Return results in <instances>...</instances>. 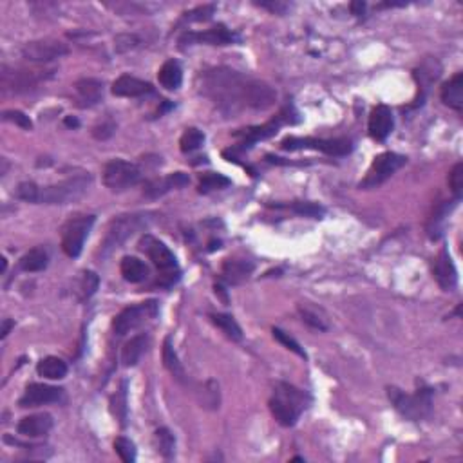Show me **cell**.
Instances as JSON below:
<instances>
[{
  "label": "cell",
  "mask_w": 463,
  "mask_h": 463,
  "mask_svg": "<svg viewBox=\"0 0 463 463\" xmlns=\"http://www.w3.org/2000/svg\"><path fill=\"white\" fill-rule=\"evenodd\" d=\"M235 40H237V36L230 31V29H226L225 26H216L203 33L187 31L180 38V44H183V45H192V44L228 45V44H234Z\"/></svg>",
  "instance_id": "2e32d148"
},
{
  "label": "cell",
  "mask_w": 463,
  "mask_h": 463,
  "mask_svg": "<svg viewBox=\"0 0 463 463\" xmlns=\"http://www.w3.org/2000/svg\"><path fill=\"white\" fill-rule=\"evenodd\" d=\"M214 13H216V6L214 4L199 6V8L192 9L189 13H185L183 20L185 22H205V20H210Z\"/></svg>",
  "instance_id": "f6af8a7d"
},
{
  "label": "cell",
  "mask_w": 463,
  "mask_h": 463,
  "mask_svg": "<svg viewBox=\"0 0 463 463\" xmlns=\"http://www.w3.org/2000/svg\"><path fill=\"white\" fill-rule=\"evenodd\" d=\"M38 192H40V187H38V185L33 183V181H24V183H20L17 187L15 196H17L18 199H22V201L36 203L38 201Z\"/></svg>",
  "instance_id": "ee69618b"
},
{
  "label": "cell",
  "mask_w": 463,
  "mask_h": 463,
  "mask_svg": "<svg viewBox=\"0 0 463 463\" xmlns=\"http://www.w3.org/2000/svg\"><path fill=\"white\" fill-rule=\"evenodd\" d=\"M140 250L149 257L152 265L157 268V272H159V281L157 283L162 284V286L168 288V286L180 281V265H178L175 256L168 250L165 243L147 234L141 237Z\"/></svg>",
  "instance_id": "277c9868"
},
{
  "label": "cell",
  "mask_w": 463,
  "mask_h": 463,
  "mask_svg": "<svg viewBox=\"0 0 463 463\" xmlns=\"http://www.w3.org/2000/svg\"><path fill=\"white\" fill-rule=\"evenodd\" d=\"M13 326H15L13 320H11V319H4V322H2V335H0V337H2V338L8 337L9 329L13 328Z\"/></svg>",
  "instance_id": "f5cc1de1"
},
{
  "label": "cell",
  "mask_w": 463,
  "mask_h": 463,
  "mask_svg": "<svg viewBox=\"0 0 463 463\" xmlns=\"http://www.w3.org/2000/svg\"><path fill=\"white\" fill-rule=\"evenodd\" d=\"M65 125H68V127H78V125H80V123H78L77 118L68 116V118H65Z\"/></svg>",
  "instance_id": "db71d44e"
},
{
  "label": "cell",
  "mask_w": 463,
  "mask_h": 463,
  "mask_svg": "<svg viewBox=\"0 0 463 463\" xmlns=\"http://www.w3.org/2000/svg\"><path fill=\"white\" fill-rule=\"evenodd\" d=\"M100 286V277L95 272H84L78 283V292H80V299H89L96 293Z\"/></svg>",
  "instance_id": "74e56055"
},
{
  "label": "cell",
  "mask_w": 463,
  "mask_h": 463,
  "mask_svg": "<svg viewBox=\"0 0 463 463\" xmlns=\"http://www.w3.org/2000/svg\"><path fill=\"white\" fill-rule=\"evenodd\" d=\"M350 8L353 15H362L366 11V2H351Z\"/></svg>",
  "instance_id": "816d5d0a"
},
{
  "label": "cell",
  "mask_w": 463,
  "mask_h": 463,
  "mask_svg": "<svg viewBox=\"0 0 463 463\" xmlns=\"http://www.w3.org/2000/svg\"><path fill=\"white\" fill-rule=\"evenodd\" d=\"M80 107H93L104 100V81L96 78H81L74 84Z\"/></svg>",
  "instance_id": "7402d4cb"
},
{
  "label": "cell",
  "mask_w": 463,
  "mask_h": 463,
  "mask_svg": "<svg viewBox=\"0 0 463 463\" xmlns=\"http://www.w3.org/2000/svg\"><path fill=\"white\" fill-rule=\"evenodd\" d=\"M281 149L284 150H301L313 149L328 156H347L353 149L350 140L337 138V140H317V138H297V136H288L281 141Z\"/></svg>",
  "instance_id": "7c38bea8"
},
{
  "label": "cell",
  "mask_w": 463,
  "mask_h": 463,
  "mask_svg": "<svg viewBox=\"0 0 463 463\" xmlns=\"http://www.w3.org/2000/svg\"><path fill=\"white\" fill-rule=\"evenodd\" d=\"M308 407V395L288 382H277L274 387V396L270 398V411L274 418L284 425L292 427Z\"/></svg>",
  "instance_id": "7a4b0ae2"
},
{
  "label": "cell",
  "mask_w": 463,
  "mask_h": 463,
  "mask_svg": "<svg viewBox=\"0 0 463 463\" xmlns=\"http://www.w3.org/2000/svg\"><path fill=\"white\" fill-rule=\"evenodd\" d=\"M190 183V178L185 172H174V174H168L165 178H159V180H152L145 185V196L149 199H157L168 194L171 190L183 189Z\"/></svg>",
  "instance_id": "e0dca14e"
},
{
  "label": "cell",
  "mask_w": 463,
  "mask_h": 463,
  "mask_svg": "<svg viewBox=\"0 0 463 463\" xmlns=\"http://www.w3.org/2000/svg\"><path fill=\"white\" fill-rule=\"evenodd\" d=\"M299 315H301V319L304 320L308 326L319 329V331H326V329L329 328L328 319H326V315L322 313V310L311 306V304H299Z\"/></svg>",
  "instance_id": "d6a6232c"
},
{
  "label": "cell",
  "mask_w": 463,
  "mask_h": 463,
  "mask_svg": "<svg viewBox=\"0 0 463 463\" xmlns=\"http://www.w3.org/2000/svg\"><path fill=\"white\" fill-rule=\"evenodd\" d=\"M63 395V389L47 384H29L24 391L22 398L18 400L20 407H36V405H45L58 402Z\"/></svg>",
  "instance_id": "9a60e30c"
},
{
  "label": "cell",
  "mask_w": 463,
  "mask_h": 463,
  "mask_svg": "<svg viewBox=\"0 0 463 463\" xmlns=\"http://www.w3.org/2000/svg\"><path fill=\"white\" fill-rule=\"evenodd\" d=\"M460 199H455V201H446L441 203V205H438L437 208H434V212H432V216L429 217L427 221V235L431 239H438L441 235V230H444V225H446V219L447 216L450 214V210L456 207V203H458Z\"/></svg>",
  "instance_id": "83f0119b"
},
{
  "label": "cell",
  "mask_w": 463,
  "mask_h": 463,
  "mask_svg": "<svg viewBox=\"0 0 463 463\" xmlns=\"http://www.w3.org/2000/svg\"><path fill=\"white\" fill-rule=\"evenodd\" d=\"M257 6H261V8L265 9H270L274 13H284L286 8H288V6L281 4V2H257Z\"/></svg>",
  "instance_id": "f907efd6"
},
{
  "label": "cell",
  "mask_w": 463,
  "mask_h": 463,
  "mask_svg": "<svg viewBox=\"0 0 463 463\" xmlns=\"http://www.w3.org/2000/svg\"><path fill=\"white\" fill-rule=\"evenodd\" d=\"M157 80L165 89L175 91L180 89L181 81H183V71L181 65L175 60H166L162 65L159 72H157Z\"/></svg>",
  "instance_id": "f1b7e54d"
},
{
  "label": "cell",
  "mask_w": 463,
  "mask_h": 463,
  "mask_svg": "<svg viewBox=\"0 0 463 463\" xmlns=\"http://www.w3.org/2000/svg\"><path fill=\"white\" fill-rule=\"evenodd\" d=\"M95 221L96 216L93 214H77V216L69 217L68 223L62 226V250L65 252V256H80Z\"/></svg>",
  "instance_id": "9c48e42d"
},
{
  "label": "cell",
  "mask_w": 463,
  "mask_h": 463,
  "mask_svg": "<svg viewBox=\"0 0 463 463\" xmlns=\"http://www.w3.org/2000/svg\"><path fill=\"white\" fill-rule=\"evenodd\" d=\"M288 208H292V210L295 212V214H299V216L313 217V219H320V217L326 214V210H324L320 205H317V203H310V201L293 203V205H290Z\"/></svg>",
  "instance_id": "ab89813d"
},
{
  "label": "cell",
  "mask_w": 463,
  "mask_h": 463,
  "mask_svg": "<svg viewBox=\"0 0 463 463\" xmlns=\"http://www.w3.org/2000/svg\"><path fill=\"white\" fill-rule=\"evenodd\" d=\"M149 93H152V86L149 81L140 80L131 74H123L113 84V95L120 96V98H138V96L149 95Z\"/></svg>",
  "instance_id": "ffe728a7"
},
{
  "label": "cell",
  "mask_w": 463,
  "mask_h": 463,
  "mask_svg": "<svg viewBox=\"0 0 463 463\" xmlns=\"http://www.w3.org/2000/svg\"><path fill=\"white\" fill-rule=\"evenodd\" d=\"M51 71H42V69H11L8 65H2L0 69V91L4 95H22L29 91L36 89L42 81L53 77Z\"/></svg>",
  "instance_id": "52a82bcc"
},
{
  "label": "cell",
  "mask_w": 463,
  "mask_h": 463,
  "mask_svg": "<svg viewBox=\"0 0 463 463\" xmlns=\"http://www.w3.org/2000/svg\"><path fill=\"white\" fill-rule=\"evenodd\" d=\"M387 396L396 411L409 420L427 418L432 409V393L429 387H420L414 395H405L398 387H387Z\"/></svg>",
  "instance_id": "8992f818"
},
{
  "label": "cell",
  "mask_w": 463,
  "mask_h": 463,
  "mask_svg": "<svg viewBox=\"0 0 463 463\" xmlns=\"http://www.w3.org/2000/svg\"><path fill=\"white\" fill-rule=\"evenodd\" d=\"M441 102L447 107L462 111L463 109V72H456L455 77L441 87Z\"/></svg>",
  "instance_id": "cb8c5ba5"
},
{
  "label": "cell",
  "mask_w": 463,
  "mask_h": 463,
  "mask_svg": "<svg viewBox=\"0 0 463 463\" xmlns=\"http://www.w3.org/2000/svg\"><path fill=\"white\" fill-rule=\"evenodd\" d=\"M440 74H441V65L437 58L423 60L422 65L414 71V78L418 81V86L420 89L423 91V95L427 93L429 86H432V84L440 78Z\"/></svg>",
  "instance_id": "4316f807"
},
{
  "label": "cell",
  "mask_w": 463,
  "mask_h": 463,
  "mask_svg": "<svg viewBox=\"0 0 463 463\" xmlns=\"http://www.w3.org/2000/svg\"><path fill=\"white\" fill-rule=\"evenodd\" d=\"M120 272H122L123 279L132 284L143 283V281L149 277V268H147V265H145L143 261H140L138 257L131 256L123 257L122 265H120Z\"/></svg>",
  "instance_id": "484cf974"
},
{
  "label": "cell",
  "mask_w": 463,
  "mask_h": 463,
  "mask_svg": "<svg viewBox=\"0 0 463 463\" xmlns=\"http://www.w3.org/2000/svg\"><path fill=\"white\" fill-rule=\"evenodd\" d=\"M292 116H297V114L293 113L292 107H286L284 111H281L277 116L272 118L270 122H266L265 125L252 127V129H246L244 132H235V136H243L244 138L243 143H241V147H237V149L234 150H225V157H228L230 162H232V157H234L237 152L248 149V147H252V145L257 143V141L266 140V138H272V136L277 134L284 123H297L299 122L297 118Z\"/></svg>",
  "instance_id": "ba28073f"
},
{
  "label": "cell",
  "mask_w": 463,
  "mask_h": 463,
  "mask_svg": "<svg viewBox=\"0 0 463 463\" xmlns=\"http://www.w3.org/2000/svg\"><path fill=\"white\" fill-rule=\"evenodd\" d=\"M114 450H116V455L125 463H132L136 460V446L129 438L118 437L116 440H114Z\"/></svg>",
  "instance_id": "60d3db41"
},
{
  "label": "cell",
  "mask_w": 463,
  "mask_h": 463,
  "mask_svg": "<svg viewBox=\"0 0 463 463\" xmlns=\"http://www.w3.org/2000/svg\"><path fill=\"white\" fill-rule=\"evenodd\" d=\"M154 444H156V449L157 453L163 456V458H172L175 453V438L174 434H172L168 429L162 427L157 429L156 432H154Z\"/></svg>",
  "instance_id": "e575fe53"
},
{
  "label": "cell",
  "mask_w": 463,
  "mask_h": 463,
  "mask_svg": "<svg viewBox=\"0 0 463 463\" xmlns=\"http://www.w3.org/2000/svg\"><path fill=\"white\" fill-rule=\"evenodd\" d=\"M2 120H4V122L15 123V125L18 127H22L26 131H31L33 129V122L29 120V116H26V114L20 113V111H6V113L2 114Z\"/></svg>",
  "instance_id": "c3c4849f"
},
{
  "label": "cell",
  "mask_w": 463,
  "mask_h": 463,
  "mask_svg": "<svg viewBox=\"0 0 463 463\" xmlns=\"http://www.w3.org/2000/svg\"><path fill=\"white\" fill-rule=\"evenodd\" d=\"M111 409L113 413L116 414V418L122 422V425L125 423L127 420V389H125V382L122 384V389L113 396V400H111Z\"/></svg>",
  "instance_id": "b9f144b4"
},
{
  "label": "cell",
  "mask_w": 463,
  "mask_h": 463,
  "mask_svg": "<svg viewBox=\"0 0 463 463\" xmlns=\"http://www.w3.org/2000/svg\"><path fill=\"white\" fill-rule=\"evenodd\" d=\"M253 272V262L246 259H226L221 268V277L228 284H241Z\"/></svg>",
  "instance_id": "603a6c76"
},
{
  "label": "cell",
  "mask_w": 463,
  "mask_h": 463,
  "mask_svg": "<svg viewBox=\"0 0 463 463\" xmlns=\"http://www.w3.org/2000/svg\"><path fill=\"white\" fill-rule=\"evenodd\" d=\"M149 347V335H145V333H140V335H136L132 337L131 340L127 342L125 347L122 351V362L123 366L127 368H132L140 362V359L143 356V353Z\"/></svg>",
  "instance_id": "d4e9b609"
},
{
  "label": "cell",
  "mask_w": 463,
  "mask_h": 463,
  "mask_svg": "<svg viewBox=\"0 0 463 463\" xmlns=\"http://www.w3.org/2000/svg\"><path fill=\"white\" fill-rule=\"evenodd\" d=\"M159 311L156 301H145L140 304H134V306H127L125 310H122L120 313L114 317L113 320V329L118 337H123L132 329L140 328L141 324H145L147 320L154 319Z\"/></svg>",
  "instance_id": "8fae6325"
},
{
  "label": "cell",
  "mask_w": 463,
  "mask_h": 463,
  "mask_svg": "<svg viewBox=\"0 0 463 463\" xmlns=\"http://www.w3.org/2000/svg\"><path fill=\"white\" fill-rule=\"evenodd\" d=\"M230 185H232V181H230L228 178H225L223 174L208 172V174H203L201 178H199L198 190L201 194H210V192H214V190L226 189V187H230Z\"/></svg>",
  "instance_id": "d590c367"
},
{
  "label": "cell",
  "mask_w": 463,
  "mask_h": 463,
  "mask_svg": "<svg viewBox=\"0 0 463 463\" xmlns=\"http://www.w3.org/2000/svg\"><path fill=\"white\" fill-rule=\"evenodd\" d=\"M140 44V38L136 35H118L114 38V49L118 53H125V51L134 49L136 45Z\"/></svg>",
  "instance_id": "681fc988"
},
{
  "label": "cell",
  "mask_w": 463,
  "mask_h": 463,
  "mask_svg": "<svg viewBox=\"0 0 463 463\" xmlns=\"http://www.w3.org/2000/svg\"><path fill=\"white\" fill-rule=\"evenodd\" d=\"M201 404L203 407H210V409H217L219 407V384L216 380H208L201 389Z\"/></svg>",
  "instance_id": "f35d334b"
},
{
  "label": "cell",
  "mask_w": 463,
  "mask_h": 463,
  "mask_svg": "<svg viewBox=\"0 0 463 463\" xmlns=\"http://www.w3.org/2000/svg\"><path fill=\"white\" fill-rule=\"evenodd\" d=\"M53 429V418L51 414L40 413V414H31V416H24L17 425L18 434L27 438H40L45 437L47 432Z\"/></svg>",
  "instance_id": "44dd1931"
},
{
  "label": "cell",
  "mask_w": 463,
  "mask_h": 463,
  "mask_svg": "<svg viewBox=\"0 0 463 463\" xmlns=\"http://www.w3.org/2000/svg\"><path fill=\"white\" fill-rule=\"evenodd\" d=\"M199 93L212 100L221 113L237 114L243 109L266 111L275 105L277 93L266 81L244 77L230 68L203 71L198 78Z\"/></svg>",
  "instance_id": "6da1fadb"
},
{
  "label": "cell",
  "mask_w": 463,
  "mask_h": 463,
  "mask_svg": "<svg viewBox=\"0 0 463 463\" xmlns=\"http://www.w3.org/2000/svg\"><path fill=\"white\" fill-rule=\"evenodd\" d=\"M47 262H49V256H47L44 248H33V250H29V252L22 256V259H20V268H22L24 272L35 274V272L45 270Z\"/></svg>",
  "instance_id": "4dcf8cb0"
},
{
  "label": "cell",
  "mask_w": 463,
  "mask_h": 463,
  "mask_svg": "<svg viewBox=\"0 0 463 463\" xmlns=\"http://www.w3.org/2000/svg\"><path fill=\"white\" fill-rule=\"evenodd\" d=\"M432 275H434V279L440 284L441 290L450 292V290L456 288V284H458V274H456V268L455 265H453V259H450L447 248H441V252L438 253L434 268H432Z\"/></svg>",
  "instance_id": "ac0fdd59"
},
{
  "label": "cell",
  "mask_w": 463,
  "mask_h": 463,
  "mask_svg": "<svg viewBox=\"0 0 463 463\" xmlns=\"http://www.w3.org/2000/svg\"><path fill=\"white\" fill-rule=\"evenodd\" d=\"M69 53L68 44H63L54 38H44V40H33L27 42L22 47V56L27 62L45 63L51 60L62 58Z\"/></svg>",
  "instance_id": "5bb4252c"
},
{
  "label": "cell",
  "mask_w": 463,
  "mask_h": 463,
  "mask_svg": "<svg viewBox=\"0 0 463 463\" xmlns=\"http://www.w3.org/2000/svg\"><path fill=\"white\" fill-rule=\"evenodd\" d=\"M212 322L216 324L217 328H219L221 331L225 333V335L230 338V340L239 342V340H241V338H243V331H241V326H239V324L235 322V319H234V317H232V315H226V313L212 315Z\"/></svg>",
  "instance_id": "836d02e7"
},
{
  "label": "cell",
  "mask_w": 463,
  "mask_h": 463,
  "mask_svg": "<svg viewBox=\"0 0 463 463\" xmlns=\"http://www.w3.org/2000/svg\"><path fill=\"white\" fill-rule=\"evenodd\" d=\"M91 183H93V175L89 172H78V174L69 175L58 183L40 187L36 203H40V205H69V203L84 198Z\"/></svg>",
  "instance_id": "3957f363"
},
{
  "label": "cell",
  "mask_w": 463,
  "mask_h": 463,
  "mask_svg": "<svg viewBox=\"0 0 463 463\" xmlns=\"http://www.w3.org/2000/svg\"><path fill=\"white\" fill-rule=\"evenodd\" d=\"M104 185L113 192H123L140 183L141 168L125 159H111L104 166Z\"/></svg>",
  "instance_id": "30bf717a"
},
{
  "label": "cell",
  "mask_w": 463,
  "mask_h": 463,
  "mask_svg": "<svg viewBox=\"0 0 463 463\" xmlns=\"http://www.w3.org/2000/svg\"><path fill=\"white\" fill-rule=\"evenodd\" d=\"M203 143H205V134H203L201 131H198V129H187V131L183 132V136H181L180 149L181 152L189 154L194 152V150H198Z\"/></svg>",
  "instance_id": "8d00e7d4"
},
{
  "label": "cell",
  "mask_w": 463,
  "mask_h": 463,
  "mask_svg": "<svg viewBox=\"0 0 463 463\" xmlns=\"http://www.w3.org/2000/svg\"><path fill=\"white\" fill-rule=\"evenodd\" d=\"M149 223V214H125V216H120L111 221L107 234H105L104 241L100 244L102 246L100 248L102 256L107 257L109 253H113L116 248H120L125 243L127 239L132 237L138 230L145 228Z\"/></svg>",
  "instance_id": "5b68a950"
},
{
  "label": "cell",
  "mask_w": 463,
  "mask_h": 463,
  "mask_svg": "<svg viewBox=\"0 0 463 463\" xmlns=\"http://www.w3.org/2000/svg\"><path fill=\"white\" fill-rule=\"evenodd\" d=\"M163 364H165V368L171 371V375L178 382H185V380H187V378H185L187 375H185L183 366H181L180 359H178L174 347H172L171 337H166L165 342H163Z\"/></svg>",
  "instance_id": "1f68e13d"
},
{
  "label": "cell",
  "mask_w": 463,
  "mask_h": 463,
  "mask_svg": "<svg viewBox=\"0 0 463 463\" xmlns=\"http://www.w3.org/2000/svg\"><path fill=\"white\" fill-rule=\"evenodd\" d=\"M272 333H274L275 340H279L281 344H283V346L286 347V350L293 351L295 355L302 356V359H306V351L302 350L301 344H299V342L295 340V338H293V337H290L288 333L283 331V329H279V328H274V329H272Z\"/></svg>",
  "instance_id": "7bdbcfd3"
},
{
  "label": "cell",
  "mask_w": 463,
  "mask_h": 463,
  "mask_svg": "<svg viewBox=\"0 0 463 463\" xmlns=\"http://www.w3.org/2000/svg\"><path fill=\"white\" fill-rule=\"evenodd\" d=\"M393 125H395V120H393L391 109L387 107V105H377L371 111V114H369L368 129L371 138H375V140H386L387 136L391 134Z\"/></svg>",
  "instance_id": "d6986e66"
},
{
  "label": "cell",
  "mask_w": 463,
  "mask_h": 463,
  "mask_svg": "<svg viewBox=\"0 0 463 463\" xmlns=\"http://www.w3.org/2000/svg\"><path fill=\"white\" fill-rule=\"evenodd\" d=\"M114 131H116V123H114L111 118H107V120L96 123V125L93 127V136H95L96 140L104 141L109 140V138L114 134Z\"/></svg>",
  "instance_id": "7dc6e473"
},
{
  "label": "cell",
  "mask_w": 463,
  "mask_h": 463,
  "mask_svg": "<svg viewBox=\"0 0 463 463\" xmlns=\"http://www.w3.org/2000/svg\"><path fill=\"white\" fill-rule=\"evenodd\" d=\"M405 163H407V157L400 156V154L395 152L378 154V156L373 159V163H371V166H369L366 178L360 181V189H373V187L382 185L384 181L389 180L398 168H402Z\"/></svg>",
  "instance_id": "4fadbf2b"
},
{
  "label": "cell",
  "mask_w": 463,
  "mask_h": 463,
  "mask_svg": "<svg viewBox=\"0 0 463 463\" xmlns=\"http://www.w3.org/2000/svg\"><path fill=\"white\" fill-rule=\"evenodd\" d=\"M36 373L49 380H62L68 375V364L58 356H45L36 366Z\"/></svg>",
  "instance_id": "f546056e"
},
{
  "label": "cell",
  "mask_w": 463,
  "mask_h": 463,
  "mask_svg": "<svg viewBox=\"0 0 463 463\" xmlns=\"http://www.w3.org/2000/svg\"><path fill=\"white\" fill-rule=\"evenodd\" d=\"M449 187H450V190H453V194L456 196V199L462 198L463 196V163H456L455 168L450 171Z\"/></svg>",
  "instance_id": "bcb514c9"
}]
</instances>
